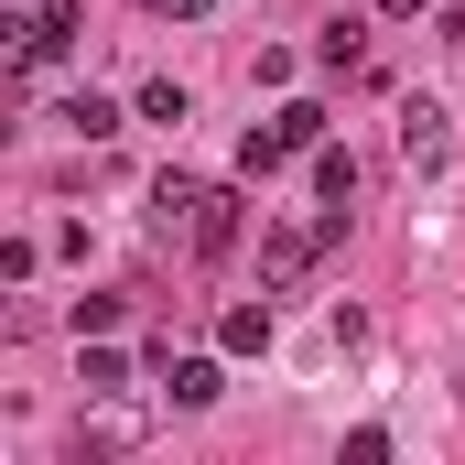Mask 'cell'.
<instances>
[{"label": "cell", "instance_id": "8fae6325", "mask_svg": "<svg viewBox=\"0 0 465 465\" xmlns=\"http://www.w3.org/2000/svg\"><path fill=\"white\" fill-rule=\"evenodd\" d=\"M65 130H76V141H109L119 109H109V98H76V109H65Z\"/></svg>", "mask_w": 465, "mask_h": 465}, {"label": "cell", "instance_id": "277c9868", "mask_svg": "<svg viewBox=\"0 0 465 465\" xmlns=\"http://www.w3.org/2000/svg\"><path fill=\"white\" fill-rule=\"evenodd\" d=\"M238 228H249V217H238V195H228V184H206V195H195V217H184V249H195V260H228Z\"/></svg>", "mask_w": 465, "mask_h": 465}, {"label": "cell", "instance_id": "3957f363", "mask_svg": "<svg viewBox=\"0 0 465 465\" xmlns=\"http://www.w3.org/2000/svg\"><path fill=\"white\" fill-rule=\"evenodd\" d=\"M401 163H411V173H444V163H455V109L411 98V109H401Z\"/></svg>", "mask_w": 465, "mask_h": 465}, {"label": "cell", "instance_id": "6da1fadb", "mask_svg": "<svg viewBox=\"0 0 465 465\" xmlns=\"http://www.w3.org/2000/svg\"><path fill=\"white\" fill-rule=\"evenodd\" d=\"M336 238H347V206H325L314 228H271V238H260V282H271V292H303L314 260H325Z\"/></svg>", "mask_w": 465, "mask_h": 465}, {"label": "cell", "instance_id": "52a82bcc", "mask_svg": "<svg viewBox=\"0 0 465 465\" xmlns=\"http://www.w3.org/2000/svg\"><path fill=\"white\" fill-rule=\"evenodd\" d=\"M217 347H228V357H260V347H271V303H228Z\"/></svg>", "mask_w": 465, "mask_h": 465}, {"label": "cell", "instance_id": "9c48e42d", "mask_svg": "<svg viewBox=\"0 0 465 465\" xmlns=\"http://www.w3.org/2000/svg\"><path fill=\"white\" fill-rule=\"evenodd\" d=\"M195 195H206L195 173H163V195H152V217H163V228H173V238H184V217H195Z\"/></svg>", "mask_w": 465, "mask_h": 465}, {"label": "cell", "instance_id": "7a4b0ae2", "mask_svg": "<svg viewBox=\"0 0 465 465\" xmlns=\"http://www.w3.org/2000/svg\"><path fill=\"white\" fill-rule=\"evenodd\" d=\"M314 141H325V109H314V98H292L271 130H249V141H238V173L260 184V173H282V163H292V152H314Z\"/></svg>", "mask_w": 465, "mask_h": 465}, {"label": "cell", "instance_id": "ba28073f", "mask_svg": "<svg viewBox=\"0 0 465 465\" xmlns=\"http://www.w3.org/2000/svg\"><path fill=\"white\" fill-rule=\"evenodd\" d=\"M314 195H325V206H357V152H325V141H314Z\"/></svg>", "mask_w": 465, "mask_h": 465}, {"label": "cell", "instance_id": "30bf717a", "mask_svg": "<svg viewBox=\"0 0 465 465\" xmlns=\"http://www.w3.org/2000/svg\"><path fill=\"white\" fill-rule=\"evenodd\" d=\"M141 119H163V130H184V119H195V98H184L173 76H152V87H141Z\"/></svg>", "mask_w": 465, "mask_h": 465}, {"label": "cell", "instance_id": "7c38bea8", "mask_svg": "<svg viewBox=\"0 0 465 465\" xmlns=\"http://www.w3.org/2000/svg\"><path fill=\"white\" fill-rule=\"evenodd\" d=\"M357 54H368V33H357V22H325V65H336V76H347Z\"/></svg>", "mask_w": 465, "mask_h": 465}, {"label": "cell", "instance_id": "9a60e30c", "mask_svg": "<svg viewBox=\"0 0 465 465\" xmlns=\"http://www.w3.org/2000/svg\"><path fill=\"white\" fill-rule=\"evenodd\" d=\"M379 11H422V0H379Z\"/></svg>", "mask_w": 465, "mask_h": 465}, {"label": "cell", "instance_id": "5bb4252c", "mask_svg": "<svg viewBox=\"0 0 465 465\" xmlns=\"http://www.w3.org/2000/svg\"><path fill=\"white\" fill-rule=\"evenodd\" d=\"M152 11H173V22H184V11H206V0H152Z\"/></svg>", "mask_w": 465, "mask_h": 465}, {"label": "cell", "instance_id": "5b68a950", "mask_svg": "<svg viewBox=\"0 0 465 465\" xmlns=\"http://www.w3.org/2000/svg\"><path fill=\"white\" fill-rule=\"evenodd\" d=\"M152 379H163L173 411H206L217 401V357H152Z\"/></svg>", "mask_w": 465, "mask_h": 465}, {"label": "cell", "instance_id": "4fadbf2b", "mask_svg": "<svg viewBox=\"0 0 465 465\" xmlns=\"http://www.w3.org/2000/svg\"><path fill=\"white\" fill-rule=\"evenodd\" d=\"M76 379H87V401H109V390H119V379H130V368H119L109 347H87V368H76Z\"/></svg>", "mask_w": 465, "mask_h": 465}, {"label": "cell", "instance_id": "8992f818", "mask_svg": "<svg viewBox=\"0 0 465 465\" xmlns=\"http://www.w3.org/2000/svg\"><path fill=\"white\" fill-rule=\"evenodd\" d=\"M65 44H76V0H44V11L22 22V65H54Z\"/></svg>", "mask_w": 465, "mask_h": 465}]
</instances>
